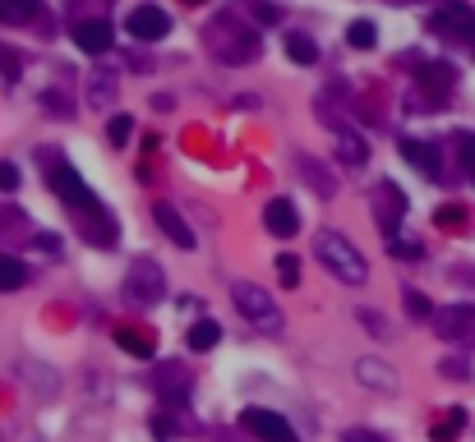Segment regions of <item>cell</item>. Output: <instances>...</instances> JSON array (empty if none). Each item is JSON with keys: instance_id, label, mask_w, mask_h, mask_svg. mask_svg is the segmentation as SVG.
I'll use <instances>...</instances> for the list:
<instances>
[{"instance_id": "obj_1", "label": "cell", "mask_w": 475, "mask_h": 442, "mask_svg": "<svg viewBox=\"0 0 475 442\" xmlns=\"http://www.w3.org/2000/svg\"><path fill=\"white\" fill-rule=\"evenodd\" d=\"M314 258H318L337 281H347V286H360V281L369 276L365 254H360L342 231H318V236H314Z\"/></svg>"}, {"instance_id": "obj_2", "label": "cell", "mask_w": 475, "mask_h": 442, "mask_svg": "<svg viewBox=\"0 0 475 442\" xmlns=\"http://www.w3.org/2000/svg\"><path fill=\"white\" fill-rule=\"evenodd\" d=\"M231 300H236V309H240L258 332H268V337H278V332L287 327V314L278 309V300H273L268 290L249 286V281H236V286H231Z\"/></svg>"}, {"instance_id": "obj_3", "label": "cell", "mask_w": 475, "mask_h": 442, "mask_svg": "<svg viewBox=\"0 0 475 442\" xmlns=\"http://www.w3.org/2000/svg\"><path fill=\"white\" fill-rule=\"evenodd\" d=\"M162 295H167V272L153 258H134L129 272H125V300L134 309H148V305L162 300Z\"/></svg>"}, {"instance_id": "obj_4", "label": "cell", "mask_w": 475, "mask_h": 442, "mask_svg": "<svg viewBox=\"0 0 475 442\" xmlns=\"http://www.w3.org/2000/svg\"><path fill=\"white\" fill-rule=\"evenodd\" d=\"M51 189H56V198H65L70 207H84L93 221H106V212H102L97 194L84 185V176H79L70 162H51Z\"/></svg>"}, {"instance_id": "obj_5", "label": "cell", "mask_w": 475, "mask_h": 442, "mask_svg": "<svg viewBox=\"0 0 475 442\" xmlns=\"http://www.w3.org/2000/svg\"><path fill=\"white\" fill-rule=\"evenodd\" d=\"M369 207H374V221L383 226V236L392 240V236H397V221L406 216V194H401L392 180H379V185H374V198H369Z\"/></svg>"}, {"instance_id": "obj_6", "label": "cell", "mask_w": 475, "mask_h": 442, "mask_svg": "<svg viewBox=\"0 0 475 442\" xmlns=\"http://www.w3.org/2000/svg\"><path fill=\"white\" fill-rule=\"evenodd\" d=\"M434 327H439V337L452 341V346H475V309H470V305H448V309H439V314H434Z\"/></svg>"}, {"instance_id": "obj_7", "label": "cell", "mask_w": 475, "mask_h": 442, "mask_svg": "<svg viewBox=\"0 0 475 442\" xmlns=\"http://www.w3.org/2000/svg\"><path fill=\"white\" fill-rule=\"evenodd\" d=\"M153 387H157L162 406L176 410V406L189 401V387H194V383H189V368H185V364H162L157 374H153Z\"/></svg>"}, {"instance_id": "obj_8", "label": "cell", "mask_w": 475, "mask_h": 442, "mask_svg": "<svg viewBox=\"0 0 475 442\" xmlns=\"http://www.w3.org/2000/svg\"><path fill=\"white\" fill-rule=\"evenodd\" d=\"M240 424H245L254 437H263V442H296L291 424H287L282 415H273V410H258V406H249V410L240 415Z\"/></svg>"}, {"instance_id": "obj_9", "label": "cell", "mask_w": 475, "mask_h": 442, "mask_svg": "<svg viewBox=\"0 0 475 442\" xmlns=\"http://www.w3.org/2000/svg\"><path fill=\"white\" fill-rule=\"evenodd\" d=\"M125 28H129V37H139V42H157V37L171 33V19H167V10H157V5H139V10L125 19Z\"/></svg>"}, {"instance_id": "obj_10", "label": "cell", "mask_w": 475, "mask_h": 442, "mask_svg": "<svg viewBox=\"0 0 475 442\" xmlns=\"http://www.w3.org/2000/svg\"><path fill=\"white\" fill-rule=\"evenodd\" d=\"M434 28L448 33V37H475V10L466 0H448V5L434 15Z\"/></svg>"}, {"instance_id": "obj_11", "label": "cell", "mask_w": 475, "mask_h": 442, "mask_svg": "<svg viewBox=\"0 0 475 442\" xmlns=\"http://www.w3.org/2000/svg\"><path fill=\"white\" fill-rule=\"evenodd\" d=\"M153 221H157V231H162L176 249H194V231H189V221H185L171 203H157V207H153Z\"/></svg>"}, {"instance_id": "obj_12", "label": "cell", "mask_w": 475, "mask_h": 442, "mask_svg": "<svg viewBox=\"0 0 475 442\" xmlns=\"http://www.w3.org/2000/svg\"><path fill=\"white\" fill-rule=\"evenodd\" d=\"M452 88H457V69H452L448 60H434V65L420 69V93H425L430 102H443Z\"/></svg>"}, {"instance_id": "obj_13", "label": "cell", "mask_w": 475, "mask_h": 442, "mask_svg": "<svg viewBox=\"0 0 475 442\" xmlns=\"http://www.w3.org/2000/svg\"><path fill=\"white\" fill-rule=\"evenodd\" d=\"M263 226L273 231L278 240H287V236H296L300 231V216H296V203L291 198H273L263 207Z\"/></svg>"}, {"instance_id": "obj_14", "label": "cell", "mask_w": 475, "mask_h": 442, "mask_svg": "<svg viewBox=\"0 0 475 442\" xmlns=\"http://www.w3.org/2000/svg\"><path fill=\"white\" fill-rule=\"evenodd\" d=\"M75 46H79L84 55H106V51H111V24H102V19L79 24V28H75Z\"/></svg>"}, {"instance_id": "obj_15", "label": "cell", "mask_w": 475, "mask_h": 442, "mask_svg": "<svg viewBox=\"0 0 475 442\" xmlns=\"http://www.w3.org/2000/svg\"><path fill=\"white\" fill-rule=\"evenodd\" d=\"M356 378H360V387H374V392H397V374L383 364V359H356Z\"/></svg>"}, {"instance_id": "obj_16", "label": "cell", "mask_w": 475, "mask_h": 442, "mask_svg": "<svg viewBox=\"0 0 475 442\" xmlns=\"http://www.w3.org/2000/svg\"><path fill=\"white\" fill-rule=\"evenodd\" d=\"M328 129L337 134V153H342V162H347V166H365V157H369V153H365V138L351 134L347 125H337V120H328Z\"/></svg>"}, {"instance_id": "obj_17", "label": "cell", "mask_w": 475, "mask_h": 442, "mask_svg": "<svg viewBox=\"0 0 475 442\" xmlns=\"http://www.w3.org/2000/svg\"><path fill=\"white\" fill-rule=\"evenodd\" d=\"M401 157L411 162L420 176H430V180L439 176V153H434L430 143H420V138H406V143H401Z\"/></svg>"}, {"instance_id": "obj_18", "label": "cell", "mask_w": 475, "mask_h": 442, "mask_svg": "<svg viewBox=\"0 0 475 442\" xmlns=\"http://www.w3.org/2000/svg\"><path fill=\"white\" fill-rule=\"evenodd\" d=\"M111 337H116V346H120V350L139 355V359H153V346H157V341H153V337H144L139 327H116Z\"/></svg>"}, {"instance_id": "obj_19", "label": "cell", "mask_w": 475, "mask_h": 442, "mask_svg": "<svg viewBox=\"0 0 475 442\" xmlns=\"http://www.w3.org/2000/svg\"><path fill=\"white\" fill-rule=\"evenodd\" d=\"M42 0H0V24H33Z\"/></svg>"}, {"instance_id": "obj_20", "label": "cell", "mask_w": 475, "mask_h": 442, "mask_svg": "<svg viewBox=\"0 0 475 442\" xmlns=\"http://www.w3.org/2000/svg\"><path fill=\"white\" fill-rule=\"evenodd\" d=\"M185 341H189V350H213V346L222 341V327H217L213 318H198V323L185 332Z\"/></svg>"}, {"instance_id": "obj_21", "label": "cell", "mask_w": 475, "mask_h": 442, "mask_svg": "<svg viewBox=\"0 0 475 442\" xmlns=\"http://www.w3.org/2000/svg\"><path fill=\"white\" fill-rule=\"evenodd\" d=\"M88 97H93V106H97V111H106V106L116 102V74L93 69V88H88Z\"/></svg>"}, {"instance_id": "obj_22", "label": "cell", "mask_w": 475, "mask_h": 442, "mask_svg": "<svg viewBox=\"0 0 475 442\" xmlns=\"http://www.w3.org/2000/svg\"><path fill=\"white\" fill-rule=\"evenodd\" d=\"M28 286V267L19 258H0V290H19Z\"/></svg>"}, {"instance_id": "obj_23", "label": "cell", "mask_w": 475, "mask_h": 442, "mask_svg": "<svg viewBox=\"0 0 475 442\" xmlns=\"http://www.w3.org/2000/svg\"><path fill=\"white\" fill-rule=\"evenodd\" d=\"M287 55H291L296 65H314V60H318V46H314L305 33H291V37H287Z\"/></svg>"}, {"instance_id": "obj_24", "label": "cell", "mask_w": 475, "mask_h": 442, "mask_svg": "<svg viewBox=\"0 0 475 442\" xmlns=\"http://www.w3.org/2000/svg\"><path fill=\"white\" fill-rule=\"evenodd\" d=\"M347 42H351V46H356V51H369V46H374V42H379V28H374V24H369V19H356V24H351V28H347Z\"/></svg>"}, {"instance_id": "obj_25", "label": "cell", "mask_w": 475, "mask_h": 442, "mask_svg": "<svg viewBox=\"0 0 475 442\" xmlns=\"http://www.w3.org/2000/svg\"><path fill=\"white\" fill-rule=\"evenodd\" d=\"M300 171H305V176L314 180V194H323V198L332 194V176H328V171H323L318 162H309V157H300Z\"/></svg>"}, {"instance_id": "obj_26", "label": "cell", "mask_w": 475, "mask_h": 442, "mask_svg": "<svg viewBox=\"0 0 475 442\" xmlns=\"http://www.w3.org/2000/svg\"><path fill=\"white\" fill-rule=\"evenodd\" d=\"M129 134H134V120H129V116H111V120H106V138H111L116 147L129 143Z\"/></svg>"}, {"instance_id": "obj_27", "label": "cell", "mask_w": 475, "mask_h": 442, "mask_svg": "<svg viewBox=\"0 0 475 442\" xmlns=\"http://www.w3.org/2000/svg\"><path fill=\"white\" fill-rule=\"evenodd\" d=\"M278 276H282V286H300V258L296 254H278Z\"/></svg>"}, {"instance_id": "obj_28", "label": "cell", "mask_w": 475, "mask_h": 442, "mask_svg": "<svg viewBox=\"0 0 475 442\" xmlns=\"http://www.w3.org/2000/svg\"><path fill=\"white\" fill-rule=\"evenodd\" d=\"M406 314H411V318H434V305L425 300L420 290H406Z\"/></svg>"}, {"instance_id": "obj_29", "label": "cell", "mask_w": 475, "mask_h": 442, "mask_svg": "<svg viewBox=\"0 0 475 442\" xmlns=\"http://www.w3.org/2000/svg\"><path fill=\"white\" fill-rule=\"evenodd\" d=\"M0 189H5V194L19 189V166L15 162H0Z\"/></svg>"}, {"instance_id": "obj_30", "label": "cell", "mask_w": 475, "mask_h": 442, "mask_svg": "<svg viewBox=\"0 0 475 442\" xmlns=\"http://www.w3.org/2000/svg\"><path fill=\"white\" fill-rule=\"evenodd\" d=\"M461 419H466V415H461V410H452V415H448V424H439V428H434V442H448V437L461 428Z\"/></svg>"}, {"instance_id": "obj_31", "label": "cell", "mask_w": 475, "mask_h": 442, "mask_svg": "<svg viewBox=\"0 0 475 442\" xmlns=\"http://www.w3.org/2000/svg\"><path fill=\"white\" fill-rule=\"evenodd\" d=\"M388 249H392L397 258H420V245H416V240H397V236H392Z\"/></svg>"}, {"instance_id": "obj_32", "label": "cell", "mask_w": 475, "mask_h": 442, "mask_svg": "<svg viewBox=\"0 0 475 442\" xmlns=\"http://www.w3.org/2000/svg\"><path fill=\"white\" fill-rule=\"evenodd\" d=\"M0 74H5L10 84L19 79V55H15V51H5V46H0Z\"/></svg>"}, {"instance_id": "obj_33", "label": "cell", "mask_w": 475, "mask_h": 442, "mask_svg": "<svg viewBox=\"0 0 475 442\" xmlns=\"http://www.w3.org/2000/svg\"><path fill=\"white\" fill-rule=\"evenodd\" d=\"M360 323H365V327H374V337H388V318H383V314H374V309H360Z\"/></svg>"}, {"instance_id": "obj_34", "label": "cell", "mask_w": 475, "mask_h": 442, "mask_svg": "<svg viewBox=\"0 0 475 442\" xmlns=\"http://www.w3.org/2000/svg\"><path fill=\"white\" fill-rule=\"evenodd\" d=\"M457 153H461V162L475 171V134H461V138H457Z\"/></svg>"}, {"instance_id": "obj_35", "label": "cell", "mask_w": 475, "mask_h": 442, "mask_svg": "<svg viewBox=\"0 0 475 442\" xmlns=\"http://www.w3.org/2000/svg\"><path fill=\"white\" fill-rule=\"evenodd\" d=\"M461 216H466L461 207H439V216H434V221H439V226L448 231V226H461Z\"/></svg>"}, {"instance_id": "obj_36", "label": "cell", "mask_w": 475, "mask_h": 442, "mask_svg": "<svg viewBox=\"0 0 475 442\" xmlns=\"http://www.w3.org/2000/svg\"><path fill=\"white\" fill-rule=\"evenodd\" d=\"M153 433H157V437H176V433H180V424H176L171 415H157V419H153Z\"/></svg>"}, {"instance_id": "obj_37", "label": "cell", "mask_w": 475, "mask_h": 442, "mask_svg": "<svg viewBox=\"0 0 475 442\" xmlns=\"http://www.w3.org/2000/svg\"><path fill=\"white\" fill-rule=\"evenodd\" d=\"M254 19H258V24H278L282 10H278V5H263V0H258V5H254Z\"/></svg>"}, {"instance_id": "obj_38", "label": "cell", "mask_w": 475, "mask_h": 442, "mask_svg": "<svg viewBox=\"0 0 475 442\" xmlns=\"http://www.w3.org/2000/svg\"><path fill=\"white\" fill-rule=\"evenodd\" d=\"M342 442H383V437H379L374 428H347V437H342Z\"/></svg>"}, {"instance_id": "obj_39", "label": "cell", "mask_w": 475, "mask_h": 442, "mask_svg": "<svg viewBox=\"0 0 475 442\" xmlns=\"http://www.w3.org/2000/svg\"><path fill=\"white\" fill-rule=\"evenodd\" d=\"M42 106H51L56 116H70V111H65V106H70V102H65L60 93H42Z\"/></svg>"}, {"instance_id": "obj_40", "label": "cell", "mask_w": 475, "mask_h": 442, "mask_svg": "<svg viewBox=\"0 0 475 442\" xmlns=\"http://www.w3.org/2000/svg\"><path fill=\"white\" fill-rule=\"evenodd\" d=\"M439 368H443V374H448V378H466V374H470V368H466L461 359H443Z\"/></svg>"}, {"instance_id": "obj_41", "label": "cell", "mask_w": 475, "mask_h": 442, "mask_svg": "<svg viewBox=\"0 0 475 442\" xmlns=\"http://www.w3.org/2000/svg\"><path fill=\"white\" fill-rule=\"evenodd\" d=\"M33 245H37V249H51V254L60 249V240H56V236H33Z\"/></svg>"}, {"instance_id": "obj_42", "label": "cell", "mask_w": 475, "mask_h": 442, "mask_svg": "<svg viewBox=\"0 0 475 442\" xmlns=\"http://www.w3.org/2000/svg\"><path fill=\"white\" fill-rule=\"evenodd\" d=\"M189 5H203V0H189Z\"/></svg>"}]
</instances>
